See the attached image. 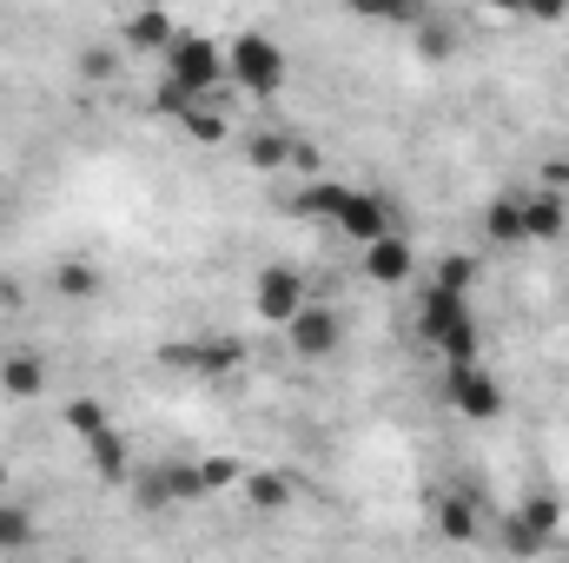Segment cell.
Segmentation results:
<instances>
[{
	"instance_id": "7",
	"label": "cell",
	"mask_w": 569,
	"mask_h": 563,
	"mask_svg": "<svg viewBox=\"0 0 569 563\" xmlns=\"http://www.w3.org/2000/svg\"><path fill=\"white\" fill-rule=\"evenodd\" d=\"M279 332H284V352L305 358V365H325V358H338V345H345V318H338V305H318V298H305Z\"/></svg>"
},
{
	"instance_id": "25",
	"label": "cell",
	"mask_w": 569,
	"mask_h": 563,
	"mask_svg": "<svg viewBox=\"0 0 569 563\" xmlns=\"http://www.w3.org/2000/svg\"><path fill=\"white\" fill-rule=\"evenodd\" d=\"M450 47H457V40H450V27H443V20H418V53H425L430 67H437V60H450Z\"/></svg>"
},
{
	"instance_id": "17",
	"label": "cell",
	"mask_w": 569,
	"mask_h": 563,
	"mask_svg": "<svg viewBox=\"0 0 569 563\" xmlns=\"http://www.w3.org/2000/svg\"><path fill=\"white\" fill-rule=\"evenodd\" d=\"M437 524H443L450 544H477V531H483L477 497H470V491H443V497H437Z\"/></svg>"
},
{
	"instance_id": "13",
	"label": "cell",
	"mask_w": 569,
	"mask_h": 563,
	"mask_svg": "<svg viewBox=\"0 0 569 563\" xmlns=\"http://www.w3.org/2000/svg\"><path fill=\"white\" fill-rule=\"evenodd\" d=\"M172 33H179V20H172L166 7H133V13L120 20V47H127V53H166Z\"/></svg>"
},
{
	"instance_id": "30",
	"label": "cell",
	"mask_w": 569,
	"mask_h": 563,
	"mask_svg": "<svg viewBox=\"0 0 569 563\" xmlns=\"http://www.w3.org/2000/svg\"><path fill=\"white\" fill-rule=\"evenodd\" d=\"M490 7H497V13H510V20H523V7H530V0H490Z\"/></svg>"
},
{
	"instance_id": "29",
	"label": "cell",
	"mask_w": 569,
	"mask_h": 563,
	"mask_svg": "<svg viewBox=\"0 0 569 563\" xmlns=\"http://www.w3.org/2000/svg\"><path fill=\"white\" fill-rule=\"evenodd\" d=\"M113 73V53H87V80H107Z\"/></svg>"
},
{
	"instance_id": "20",
	"label": "cell",
	"mask_w": 569,
	"mask_h": 563,
	"mask_svg": "<svg viewBox=\"0 0 569 563\" xmlns=\"http://www.w3.org/2000/svg\"><path fill=\"white\" fill-rule=\"evenodd\" d=\"M179 127L192 134V146H219V140H226V134H232V127H226V113H219L212 100H199V107H192V113H186Z\"/></svg>"
},
{
	"instance_id": "27",
	"label": "cell",
	"mask_w": 569,
	"mask_h": 563,
	"mask_svg": "<svg viewBox=\"0 0 569 563\" xmlns=\"http://www.w3.org/2000/svg\"><path fill=\"white\" fill-rule=\"evenodd\" d=\"M569 13V0H530V7H523V20H563Z\"/></svg>"
},
{
	"instance_id": "9",
	"label": "cell",
	"mask_w": 569,
	"mask_h": 563,
	"mask_svg": "<svg viewBox=\"0 0 569 563\" xmlns=\"http://www.w3.org/2000/svg\"><path fill=\"white\" fill-rule=\"evenodd\" d=\"M517 199H523V246H563L569 192H557V186H517Z\"/></svg>"
},
{
	"instance_id": "31",
	"label": "cell",
	"mask_w": 569,
	"mask_h": 563,
	"mask_svg": "<svg viewBox=\"0 0 569 563\" xmlns=\"http://www.w3.org/2000/svg\"><path fill=\"white\" fill-rule=\"evenodd\" d=\"M0 484H7V471H0Z\"/></svg>"
},
{
	"instance_id": "8",
	"label": "cell",
	"mask_w": 569,
	"mask_h": 563,
	"mask_svg": "<svg viewBox=\"0 0 569 563\" xmlns=\"http://www.w3.org/2000/svg\"><path fill=\"white\" fill-rule=\"evenodd\" d=\"M305 298H311V285H305L298 266H284V259H272V266H259V273H252V312H259L266 325H284Z\"/></svg>"
},
{
	"instance_id": "11",
	"label": "cell",
	"mask_w": 569,
	"mask_h": 563,
	"mask_svg": "<svg viewBox=\"0 0 569 563\" xmlns=\"http://www.w3.org/2000/svg\"><path fill=\"white\" fill-rule=\"evenodd\" d=\"M358 253H365V279L371 285H391V292H398V285L418 273V246H411L405 233H385V239H371V246H358Z\"/></svg>"
},
{
	"instance_id": "14",
	"label": "cell",
	"mask_w": 569,
	"mask_h": 563,
	"mask_svg": "<svg viewBox=\"0 0 569 563\" xmlns=\"http://www.w3.org/2000/svg\"><path fill=\"white\" fill-rule=\"evenodd\" d=\"M483 239H490L497 253H523V199H517V192H497V199L483 206Z\"/></svg>"
},
{
	"instance_id": "21",
	"label": "cell",
	"mask_w": 569,
	"mask_h": 563,
	"mask_svg": "<svg viewBox=\"0 0 569 563\" xmlns=\"http://www.w3.org/2000/svg\"><path fill=\"white\" fill-rule=\"evenodd\" d=\"M33 544V517L20 511V504H0V557H13V551H27Z\"/></svg>"
},
{
	"instance_id": "3",
	"label": "cell",
	"mask_w": 569,
	"mask_h": 563,
	"mask_svg": "<svg viewBox=\"0 0 569 563\" xmlns=\"http://www.w3.org/2000/svg\"><path fill=\"white\" fill-rule=\"evenodd\" d=\"M418 338H425V352L437 365H470V358H483V325H477L470 292L425 285V298H418Z\"/></svg>"
},
{
	"instance_id": "6",
	"label": "cell",
	"mask_w": 569,
	"mask_h": 563,
	"mask_svg": "<svg viewBox=\"0 0 569 563\" xmlns=\"http://www.w3.org/2000/svg\"><path fill=\"white\" fill-rule=\"evenodd\" d=\"M443 405H450L463 424H497L503 418V378H497L483 358L443 365Z\"/></svg>"
},
{
	"instance_id": "23",
	"label": "cell",
	"mask_w": 569,
	"mask_h": 563,
	"mask_svg": "<svg viewBox=\"0 0 569 563\" xmlns=\"http://www.w3.org/2000/svg\"><path fill=\"white\" fill-rule=\"evenodd\" d=\"M60 424H67L73 437H93L100 424H113V418H107V405H100V398H73V405H60Z\"/></svg>"
},
{
	"instance_id": "16",
	"label": "cell",
	"mask_w": 569,
	"mask_h": 563,
	"mask_svg": "<svg viewBox=\"0 0 569 563\" xmlns=\"http://www.w3.org/2000/svg\"><path fill=\"white\" fill-rule=\"evenodd\" d=\"M0 392L20 398V405L40 398V392H47V365H40L33 352H7V358H0Z\"/></svg>"
},
{
	"instance_id": "15",
	"label": "cell",
	"mask_w": 569,
	"mask_h": 563,
	"mask_svg": "<svg viewBox=\"0 0 569 563\" xmlns=\"http://www.w3.org/2000/svg\"><path fill=\"white\" fill-rule=\"evenodd\" d=\"M345 13H351V20H365V27L405 33V27H418V20H425V0H345Z\"/></svg>"
},
{
	"instance_id": "18",
	"label": "cell",
	"mask_w": 569,
	"mask_h": 563,
	"mask_svg": "<svg viewBox=\"0 0 569 563\" xmlns=\"http://www.w3.org/2000/svg\"><path fill=\"white\" fill-rule=\"evenodd\" d=\"M246 159H252L259 172H284L291 159H305V146L291 140V134H252V140H246Z\"/></svg>"
},
{
	"instance_id": "1",
	"label": "cell",
	"mask_w": 569,
	"mask_h": 563,
	"mask_svg": "<svg viewBox=\"0 0 569 563\" xmlns=\"http://www.w3.org/2000/svg\"><path fill=\"white\" fill-rule=\"evenodd\" d=\"M159 93H152V107L166 113V120H186L199 100H219L226 93V47L212 40V33H199V27H179L172 33V47L159 53Z\"/></svg>"
},
{
	"instance_id": "28",
	"label": "cell",
	"mask_w": 569,
	"mask_h": 563,
	"mask_svg": "<svg viewBox=\"0 0 569 563\" xmlns=\"http://www.w3.org/2000/svg\"><path fill=\"white\" fill-rule=\"evenodd\" d=\"M537 186H557V192H569V159H550V166H543V179H537Z\"/></svg>"
},
{
	"instance_id": "19",
	"label": "cell",
	"mask_w": 569,
	"mask_h": 563,
	"mask_svg": "<svg viewBox=\"0 0 569 563\" xmlns=\"http://www.w3.org/2000/svg\"><path fill=\"white\" fill-rule=\"evenodd\" d=\"M246 497H252V511H284L298 497V484L284 471H259V477H246Z\"/></svg>"
},
{
	"instance_id": "4",
	"label": "cell",
	"mask_w": 569,
	"mask_h": 563,
	"mask_svg": "<svg viewBox=\"0 0 569 563\" xmlns=\"http://www.w3.org/2000/svg\"><path fill=\"white\" fill-rule=\"evenodd\" d=\"M284 80H291V60H284V47L272 33H259V27L232 33V47H226V87H239L246 100H279Z\"/></svg>"
},
{
	"instance_id": "2",
	"label": "cell",
	"mask_w": 569,
	"mask_h": 563,
	"mask_svg": "<svg viewBox=\"0 0 569 563\" xmlns=\"http://www.w3.org/2000/svg\"><path fill=\"white\" fill-rule=\"evenodd\" d=\"M291 213L331 226V233L351 239V246H371V239L398 233L391 192H378V186H345V179H311V186H298V192H291Z\"/></svg>"
},
{
	"instance_id": "24",
	"label": "cell",
	"mask_w": 569,
	"mask_h": 563,
	"mask_svg": "<svg viewBox=\"0 0 569 563\" xmlns=\"http://www.w3.org/2000/svg\"><path fill=\"white\" fill-rule=\"evenodd\" d=\"M430 285H443V292H470V285H477V259H470V253H450V259H437Z\"/></svg>"
},
{
	"instance_id": "26",
	"label": "cell",
	"mask_w": 569,
	"mask_h": 563,
	"mask_svg": "<svg viewBox=\"0 0 569 563\" xmlns=\"http://www.w3.org/2000/svg\"><path fill=\"white\" fill-rule=\"evenodd\" d=\"M199 477H206V497H212V491H232V484H239V464H232V457H206Z\"/></svg>"
},
{
	"instance_id": "12",
	"label": "cell",
	"mask_w": 569,
	"mask_h": 563,
	"mask_svg": "<svg viewBox=\"0 0 569 563\" xmlns=\"http://www.w3.org/2000/svg\"><path fill=\"white\" fill-rule=\"evenodd\" d=\"M80 444H87V464H93L100 484H127V477H133V444H127L120 424H100V431L80 437Z\"/></svg>"
},
{
	"instance_id": "22",
	"label": "cell",
	"mask_w": 569,
	"mask_h": 563,
	"mask_svg": "<svg viewBox=\"0 0 569 563\" xmlns=\"http://www.w3.org/2000/svg\"><path fill=\"white\" fill-rule=\"evenodd\" d=\"M53 292H60V298H93V292H100V273H93L87 259H67V266L53 273Z\"/></svg>"
},
{
	"instance_id": "5",
	"label": "cell",
	"mask_w": 569,
	"mask_h": 563,
	"mask_svg": "<svg viewBox=\"0 0 569 563\" xmlns=\"http://www.w3.org/2000/svg\"><path fill=\"white\" fill-rule=\"evenodd\" d=\"M557 524H563V497H557V491H523V497L503 511V551L543 557V551L557 544Z\"/></svg>"
},
{
	"instance_id": "10",
	"label": "cell",
	"mask_w": 569,
	"mask_h": 563,
	"mask_svg": "<svg viewBox=\"0 0 569 563\" xmlns=\"http://www.w3.org/2000/svg\"><path fill=\"white\" fill-rule=\"evenodd\" d=\"M140 497L152 511H172V504H199L206 497V477H199V464H179V457H166L152 477L140 484Z\"/></svg>"
}]
</instances>
